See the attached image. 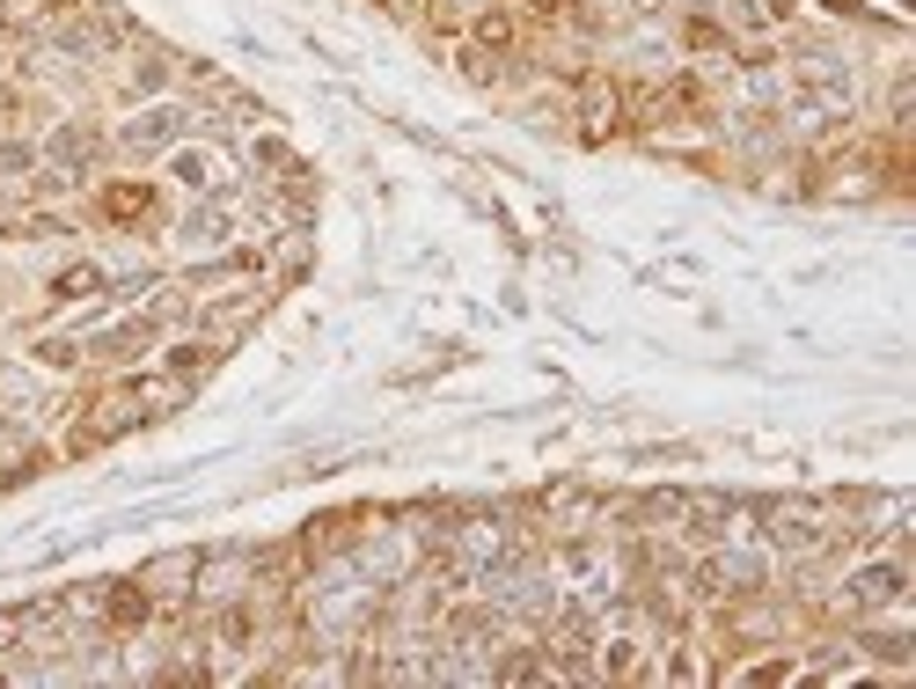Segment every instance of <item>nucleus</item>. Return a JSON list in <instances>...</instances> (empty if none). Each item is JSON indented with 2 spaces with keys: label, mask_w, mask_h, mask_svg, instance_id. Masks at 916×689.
Wrapping results in <instances>:
<instances>
[{
  "label": "nucleus",
  "mask_w": 916,
  "mask_h": 689,
  "mask_svg": "<svg viewBox=\"0 0 916 689\" xmlns=\"http://www.w3.org/2000/svg\"><path fill=\"white\" fill-rule=\"evenodd\" d=\"M902 594H909V572H902V558H880V565H858L844 580V609L866 623V616L880 609H902Z\"/></svg>",
  "instance_id": "1"
},
{
  "label": "nucleus",
  "mask_w": 916,
  "mask_h": 689,
  "mask_svg": "<svg viewBox=\"0 0 916 689\" xmlns=\"http://www.w3.org/2000/svg\"><path fill=\"white\" fill-rule=\"evenodd\" d=\"M198 565H206V550H170V558H154L140 572V587L154 594V609H184L198 594Z\"/></svg>",
  "instance_id": "2"
},
{
  "label": "nucleus",
  "mask_w": 916,
  "mask_h": 689,
  "mask_svg": "<svg viewBox=\"0 0 916 689\" xmlns=\"http://www.w3.org/2000/svg\"><path fill=\"white\" fill-rule=\"evenodd\" d=\"M469 45L499 51V59H513V45H521V15L513 8H484L477 23H469Z\"/></svg>",
  "instance_id": "3"
},
{
  "label": "nucleus",
  "mask_w": 916,
  "mask_h": 689,
  "mask_svg": "<svg viewBox=\"0 0 916 689\" xmlns=\"http://www.w3.org/2000/svg\"><path fill=\"white\" fill-rule=\"evenodd\" d=\"M103 221H147L154 213V184H103Z\"/></svg>",
  "instance_id": "4"
},
{
  "label": "nucleus",
  "mask_w": 916,
  "mask_h": 689,
  "mask_svg": "<svg viewBox=\"0 0 916 689\" xmlns=\"http://www.w3.org/2000/svg\"><path fill=\"white\" fill-rule=\"evenodd\" d=\"M682 45H689V51H719V59H733V51H741L719 23H704V15H697V23H682Z\"/></svg>",
  "instance_id": "5"
},
{
  "label": "nucleus",
  "mask_w": 916,
  "mask_h": 689,
  "mask_svg": "<svg viewBox=\"0 0 916 689\" xmlns=\"http://www.w3.org/2000/svg\"><path fill=\"white\" fill-rule=\"evenodd\" d=\"M81 294H103V271L96 265H73L51 279V301H81Z\"/></svg>",
  "instance_id": "6"
},
{
  "label": "nucleus",
  "mask_w": 916,
  "mask_h": 689,
  "mask_svg": "<svg viewBox=\"0 0 916 689\" xmlns=\"http://www.w3.org/2000/svg\"><path fill=\"white\" fill-rule=\"evenodd\" d=\"M176 140V110H147V125H132V148H170Z\"/></svg>",
  "instance_id": "7"
},
{
  "label": "nucleus",
  "mask_w": 916,
  "mask_h": 689,
  "mask_svg": "<svg viewBox=\"0 0 916 689\" xmlns=\"http://www.w3.org/2000/svg\"><path fill=\"white\" fill-rule=\"evenodd\" d=\"M858 645H866V653H880V661H894V667L909 661V631H866Z\"/></svg>",
  "instance_id": "8"
},
{
  "label": "nucleus",
  "mask_w": 916,
  "mask_h": 689,
  "mask_svg": "<svg viewBox=\"0 0 916 689\" xmlns=\"http://www.w3.org/2000/svg\"><path fill=\"white\" fill-rule=\"evenodd\" d=\"M51 148L67 154V162H89V154H96V132H89V125H67V132H59Z\"/></svg>",
  "instance_id": "9"
},
{
  "label": "nucleus",
  "mask_w": 916,
  "mask_h": 689,
  "mask_svg": "<svg viewBox=\"0 0 916 689\" xmlns=\"http://www.w3.org/2000/svg\"><path fill=\"white\" fill-rule=\"evenodd\" d=\"M176 176H184L192 191H206V184H213V170H206V154H176Z\"/></svg>",
  "instance_id": "10"
}]
</instances>
